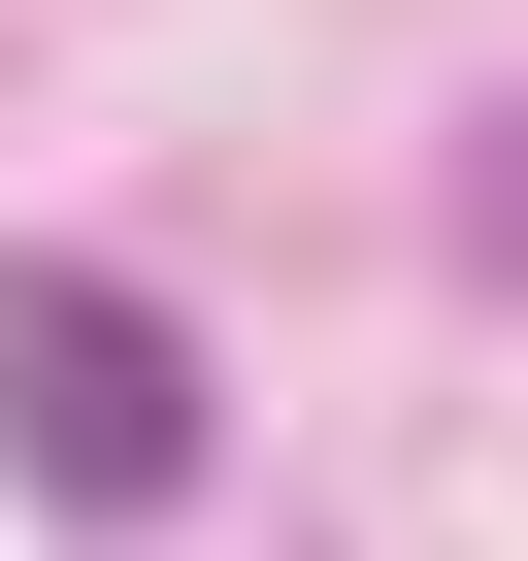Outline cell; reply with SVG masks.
I'll list each match as a JSON object with an SVG mask.
<instances>
[{
    "instance_id": "obj_1",
    "label": "cell",
    "mask_w": 528,
    "mask_h": 561,
    "mask_svg": "<svg viewBox=\"0 0 528 561\" xmlns=\"http://www.w3.org/2000/svg\"><path fill=\"white\" fill-rule=\"evenodd\" d=\"M0 462H34L67 528H133V495H198V364H165L133 298H67V264H34V298H0Z\"/></svg>"
},
{
    "instance_id": "obj_2",
    "label": "cell",
    "mask_w": 528,
    "mask_h": 561,
    "mask_svg": "<svg viewBox=\"0 0 528 561\" xmlns=\"http://www.w3.org/2000/svg\"><path fill=\"white\" fill-rule=\"evenodd\" d=\"M462 264H528V100H495V133H462Z\"/></svg>"
}]
</instances>
